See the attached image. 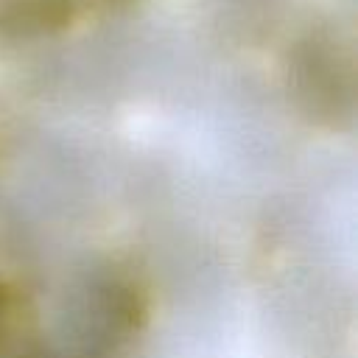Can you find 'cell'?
<instances>
[{"label":"cell","mask_w":358,"mask_h":358,"mask_svg":"<svg viewBox=\"0 0 358 358\" xmlns=\"http://www.w3.org/2000/svg\"><path fill=\"white\" fill-rule=\"evenodd\" d=\"M70 11V0H17L11 6V20L28 28L59 25Z\"/></svg>","instance_id":"1"}]
</instances>
